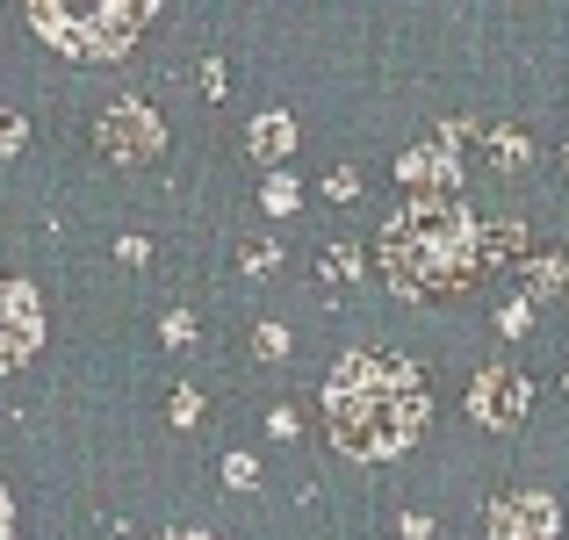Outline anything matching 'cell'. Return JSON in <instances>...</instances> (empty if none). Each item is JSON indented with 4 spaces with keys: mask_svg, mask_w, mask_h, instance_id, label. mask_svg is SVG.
I'll list each match as a JSON object with an SVG mask.
<instances>
[{
    "mask_svg": "<svg viewBox=\"0 0 569 540\" xmlns=\"http://www.w3.org/2000/svg\"><path fill=\"white\" fill-rule=\"evenodd\" d=\"M260 202H267V209L281 217V209H296V202H303V188H296V180L281 173V180H267V194H260Z\"/></svg>",
    "mask_w": 569,
    "mask_h": 540,
    "instance_id": "cell-16",
    "label": "cell"
},
{
    "mask_svg": "<svg viewBox=\"0 0 569 540\" xmlns=\"http://www.w3.org/2000/svg\"><path fill=\"white\" fill-rule=\"evenodd\" d=\"M0 540H14V504H8V490H0Z\"/></svg>",
    "mask_w": 569,
    "mask_h": 540,
    "instance_id": "cell-26",
    "label": "cell"
},
{
    "mask_svg": "<svg viewBox=\"0 0 569 540\" xmlns=\"http://www.w3.org/2000/svg\"><path fill=\"white\" fill-rule=\"evenodd\" d=\"M296 138H303V130H296L289 109H260V116H252V130H246V152L260 159V167H289Z\"/></svg>",
    "mask_w": 569,
    "mask_h": 540,
    "instance_id": "cell-9",
    "label": "cell"
},
{
    "mask_svg": "<svg viewBox=\"0 0 569 540\" xmlns=\"http://www.w3.org/2000/svg\"><path fill=\"white\" fill-rule=\"evenodd\" d=\"M43 347V303L22 274H0V374Z\"/></svg>",
    "mask_w": 569,
    "mask_h": 540,
    "instance_id": "cell-5",
    "label": "cell"
},
{
    "mask_svg": "<svg viewBox=\"0 0 569 540\" xmlns=\"http://www.w3.org/2000/svg\"><path fill=\"white\" fill-rule=\"evenodd\" d=\"M483 527H490V540H556V527H562V504L548 498V490H519V498H490Z\"/></svg>",
    "mask_w": 569,
    "mask_h": 540,
    "instance_id": "cell-7",
    "label": "cell"
},
{
    "mask_svg": "<svg viewBox=\"0 0 569 540\" xmlns=\"http://www.w3.org/2000/svg\"><path fill=\"white\" fill-rule=\"evenodd\" d=\"M426 418V374L382 347L339 353V368L325 374V432L347 461H397L403 447H418Z\"/></svg>",
    "mask_w": 569,
    "mask_h": 540,
    "instance_id": "cell-1",
    "label": "cell"
},
{
    "mask_svg": "<svg viewBox=\"0 0 569 540\" xmlns=\"http://www.w3.org/2000/svg\"><path fill=\"white\" fill-rule=\"evenodd\" d=\"M397 180H411V188H426V202H455V152L447 144H411V152H397Z\"/></svg>",
    "mask_w": 569,
    "mask_h": 540,
    "instance_id": "cell-8",
    "label": "cell"
},
{
    "mask_svg": "<svg viewBox=\"0 0 569 540\" xmlns=\"http://www.w3.org/2000/svg\"><path fill=\"white\" fill-rule=\"evenodd\" d=\"M252 347H260V360H281V353H289V332L267 318V324H252Z\"/></svg>",
    "mask_w": 569,
    "mask_h": 540,
    "instance_id": "cell-14",
    "label": "cell"
},
{
    "mask_svg": "<svg viewBox=\"0 0 569 540\" xmlns=\"http://www.w3.org/2000/svg\"><path fill=\"white\" fill-rule=\"evenodd\" d=\"M94 144L116 159V167H144V159H159L167 130H159V116L144 109V101H109L101 123H94Z\"/></svg>",
    "mask_w": 569,
    "mask_h": 540,
    "instance_id": "cell-4",
    "label": "cell"
},
{
    "mask_svg": "<svg viewBox=\"0 0 569 540\" xmlns=\"http://www.w3.org/2000/svg\"><path fill=\"white\" fill-rule=\"evenodd\" d=\"M353 274H361V252L353 246H325L318 252V281H353Z\"/></svg>",
    "mask_w": 569,
    "mask_h": 540,
    "instance_id": "cell-12",
    "label": "cell"
},
{
    "mask_svg": "<svg viewBox=\"0 0 569 540\" xmlns=\"http://www.w3.org/2000/svg\"><path fill=\"white\" fill-rule=\"evenodd\" d=\"M22 138H29V123H22L14 109H0V159H8V152H22Z\"/></svg>",
    "mask_w": 569,
    "mask_h": 540,
    "instance_id": "cell-17",
    "label": "cell"
},
{
    "mask_svg": "<svg viewBox=\"0 0 569 540\" xmlns=\"http://www.w3.org/2000/svg\"><path fill=\"white\" fill-rule=\"evenodd\" d=\"M173 426H202V397H194V389H173Z\"/></svg>",
    "mask_w": 569,
    "mask_h": 540,
    "instance_id": "cell-18",
    "label": "cell"
},
{
    "mask_svg": "<svg viewBox=\"0 0 569 540\" xmlns=\"http://www.w3.org/2000/svg\"><path fill=\"white\" fill-rule=\"evenodd\" d=\"M403 540H432V519H418V512H411V519H403Z\"/></svg>",
    "mask_w": 569,
    "mask_h": 540,
    "instance_id": "cell-25",
    "label": "cell"
},
{
    "mask_svg": "<svg viewBox=\"0 0 569 540\" xmlns=\"http://www.w3.org/2000/svg\"><path fill=\"white\" fill-rule=\"evenodd\" d=\"M483 260H527V223H512V217L483 223Z\"/></svg>",
    "mask_w": 569,
    "mask_h": 540,
    "instance_id": "cell-11",
    "label": "cell"
},
{
    "mask_svg": "<svg viewBox=\"0 0 569 540\" xmlns=\"http://www.w3.org/2000/svg\"><path fill=\"white\" fill-rule=\"evenodd\" d=\"M274 267V246H246V274H267Z\"/></svg>",
    "mask_w": 569,
    "mask_h": 540,
    "instance_id": "cell-24",
    "label": "cell"
},
{
    "mask_svg": "<svg viewBox=\"0 0 569 540\" xmlns=\"http://www.w3.org/2000/svg\"><path fill=\"white\" fill-rule=\"evenodd\" d=\"M325 194H332V202H353V194H361V173H353V167L325 173Z\"/></svg>",
    "mask_w": 569,
    "mask_h": 540,
    "instance_id": "cell-20",
    "label": "cell"
},
{
    "mask_svg": "<svg viewBox=\"0 0 569 540\" xmlns=\"http://www.w3.org/2000/svg\"><path fill=\"white\" fill-rule=\"evenodd\" d=\"M152 22V0H94V8H58V0H29V29L72 58V66H109L138 43Z\"/></svg>",
    "mask_w": 569,
    "mask_h": 540,
    "instance_id": "cell-3",
    "label": "cell"
},
{
    "mask_svg": "<svg viewBox=\"0 0 569 540\" xmlns=\"http://www.w3.org/2000/svg\"><path fill=\"white\" fill-rule=\"evenodd\" d=\"M469 411L483 418L490 432H512L519 418L533 411V382H527L519 368H483V374L469 382Z\"/></svg>",
    "mask_w": 569,
    "mask_h": 540,
    "instance_id": "cell-6",
    "label": "cell"
},
{
    "mask_svg": "<svg viewBox=\"0 0 569 540\" xmlns=\"http://www.w3.org/2000/svg\"><path fill=\"white\" fill-rule=\"evenodd\" d=\"M483 152H490V173H527L533 167V138L519 123H483Z\"/></svg>",
    "mask_w": 569,
    "mask_h": 540,
    "instance_id": "cell-10",
    "label": "cell"
},
{
    "mask_svg": "<svg viewBox=\"0 0 569 540\" xmlns=\"http://www.w3.org/2000/svg\"><path fill=\"white\" fill-rule=\"evenodd\" d=\"M223 87H231V80H223V66H217V58H202V94L223 101Z\"/></svg>",
    "mask_w": 569,
    "mask_h": 540,
    "instance_id": "cell-22",
    "label": "cell"
},
{
    "mask_svg": "<svg viewBox=\"0 0 569 540\" xmlns=\"http://www.w3.org/2000/svg\"><path fill=\"white\" fill-rule=\"evenodd\" d=\"M223 483L231 490H260V461L252 454H223Z\"/></svg>",
    "mask_w": 569,
    "mask_h": 540,
    "instance_id": "cell-13",
    "label": "cell"
},
{
    "mask_svg": "<svg viewBox=\"0 0 569 540\" xmlns=\"http://www.w3.org/2000/svg\"><path fill=\"white\" fill-rule=\"evenodd\" d=\"M376 267L403 303H447L483 274V223L461 202H403L376 238Z\"/></svg>",
    "mask_w": 569,
    "mask_h": 540,
    "instance_id": "cell-2",
    "label": "cell"
},
{
    "mask_svg": "<svg viewBox=\"0 0 569 540\" xmlns=\"http://www.w3.org/2000/svg\"><path fill=\"white\" fill-rule=\"evenodd\" d=\"M562 159H569V152H562Z\"/></svg>",
    "mask_w": 569,
    "mask_h": 540,
    "instance_id": "cell-29",
    "label": "cell"
},
{
    "mask_svg": "<svg viewBox=\"0 0 569 540\" xmlns=\"http://www.w3.org/2000/svg\"><path fill=\"white\" fill-rule=\"evenodd\" d=\"M159 540H209V533H194V527H173V533H159Z\"/></svg>",
    "mask_w": 569,
    "mask_h": 540,
    "instance_id": "cell-27",
    "label": "cell"
},
{
    "mask_svg": "<svg viewBox=\"0 0 569 540\" xmlns=\"http://www.w3.org/2000/svg\"><path fill=\"white\" fill-rule=\"evenodd\" d=\"M159 339H167V347H188L194 339V310H167V318H159Z\"/></svg>",
    "mask_w": 569,
    "mask_h": 540,
    "instance_id": "cell-15",
    "label": "cell"
},
{
    "mask_svg": "<svg viewBox=\"0 0 569 540\" xmlns=\"http://www.w3.org/2000/svg\"><path fill=\"white\" fill-rule=\"evenodd\" d=\"M527 324H533V303H527V296L498 310V332H512V339H519V332H527Z\"/></svg>",
    "mask_w": 569,
    "mask_h": 540,
    "instance_id": "cell-19",
    "label": "cell"
},
{
    "mask_svg": "<svg viewBox=\"0 0 569 540\" xmlns=\"http://www.w3.org/2000/svg\"><path fill=\"white\" fill-rule=\"evenodd\" d=\"M116 252H123V267H144V260H152V246H144V238H123Z\"/></svg>",
    "mask_w": 569,
    "mask_h": 540,
    "instance_id": "cell-23",
    "label": "cell"
},
{
    "mask_svg": "<svg viewBox=\"0 0 569 540\" xmlns=\"http://www.w3.org/2000/svg\"><path fill=\"white\" fill-rule=\"evenodd\" d=\"M562 389H569V374H562Z\"/></svg>",
    "mask_w": 569,
    "mask_h": 540,
    "instance_id": "cell-28",
    "label": "cell"
},
{
    "mask_svg": "<svg viewBox=\"0 0 569 540\" xmlns=\"http://www.w3.org/2000/svg\"><path fill=\"white\" fill-rule=\"evenodd\" d=\"M296 426H303V418H296L289 403H281V411H267V432H274V440H296Z\"/></svg>",
    "mask_w": 569,
    "mask_h": 540,
    "instance_id": "cell-21",
    "label": "cell"
}]
</instances>
